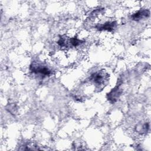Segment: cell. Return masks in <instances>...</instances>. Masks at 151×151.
Returning a JSON list of instances; mask_svg holds the SVG:
<instances>
[{
  "mask_svg": "<svg viewBox=\"0 0 151 151\" xmlns=\"http://www.w3.org/2000/svg\"><path fill=\"white\" fill-rule=\"evenodd\" d=\"M149 128V123H145L140 126H137V127H136V130L140 133H143L147 132Z\"/></svg>",
  "mask_w": 151,
  "mask_h": 151,
  "instance_id": "cell-6",
  "label": "cell"
},
{
  "mask_svg": "<svg viewBox=\"0 0 151 151\" xmlns=\"http://www.w3.org/2000/svg\"><path fill=\"white\" fill-rule=\"evenodd\" d=\"M122 93V90L120 88V86H117L107 94V98L110 102L111 103H114L119 99Z\"/></svg>",
  "mask_w": 151,
  "mask_h": 151,
  "instance_id": "cell-2",
  "label": "cell"
},
{
  "mask_svg": "<svg viewBox=\"0 0 151 151\" xmlns=\"http://www.w3.org/2000/svg\"><path fill=\"white\" fill-rule=\"evenodd\" d=\"M29 69L33 73L42 77L50 76L52 73L51 70L47 65L37 62L32 63L30 65Z\"/></svg>",
  "mask_w": 151,
  "mask_h": 151,
  "instance_id": "cell-1",
  "label": "cell"
},
{
  "mask_svg": "<svg viewBox=\"0 0 151 151\" xmlns=\"http://www.w3.org/2000/svg\"><path fill=\"white\" fill-rule=\"evenodd\" d=\"M69 42H70V44H71L72 46L77 47V46H78V45H80L82 42V41L79 40V39H78L76 37H74V38H71Z\"/></svg>",
  "mask_w": 151,
  "mask_h": 151,
  "instance_id": "cell-7",
  "label": "cell"
},
{
  "mask_svg": "<svg viewBox=\"0 0 151 151\" xmlns=\"http://www.w3.org/2000/svg\"><path fill=\"white\" fill-rule=\"evenodd\" d=\"M104 73L101 72H96L93 73L90 77L91 81L97 85H101L103 84L104 81Z\"/></svg>",
  "mask_w": 151,
  "mask_h": 151,
  "instance_id": "cell-3",
  "label": "cell"
},
{
  "mask_svg": "<svg viewBox=\"0 0 151 151\" xmlns=\"http://www.w3.org/2000/svg\"><path fill=\"white\" fill-rule=\"evenodd\" d=\"M116 26V22L111 21V22H107L103 24L97 25L96 26V28L100 31H111L114 29Z\"/></svg>",
  "mask_w": 151,
  "mask_h": 151,
  "instance_id": "cell-4",
  "label": "cell"
},
{
  "mask_svg": "<svg viewBox=\"0 0 151 151\" xmlns=\"http://www.w3.org/2000/svg\"><path fill=\"white\" fill-rule=\"evenodd\" d=\"M150 12L147 9H141L132 15V18L134 21H139L149 16Z\"/></svg>",
  "mask_w": 151,
  "mask_h": 151,
  "instance_id": "cell-5",
  "label": "cell"
}]
</instances>
